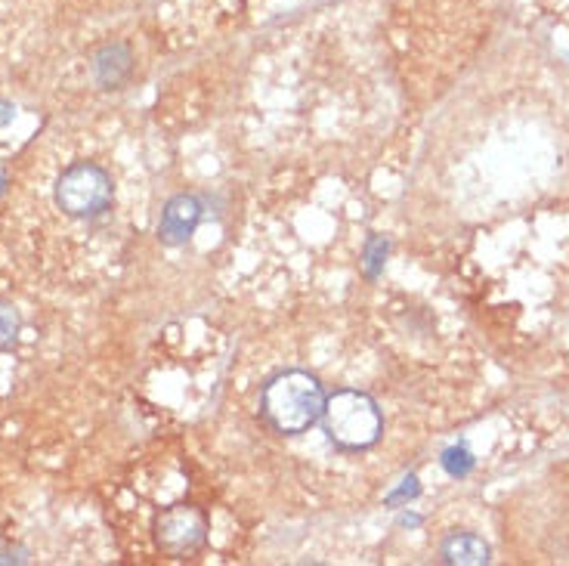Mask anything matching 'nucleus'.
<instances>
[{
    "label": "nucleus",
    "instance_id": "f257e3e1",
    "mask_svg": "<svg viewBox=\"0 0 569 566\" xmlns=\"http://www.w3.org/2000/svg\"><path fill=\"white\" fill-rule=\"evenodd\" d=\"M328 396L316 375L282 371L263 387V415L279 433H304L322 418Z\"/></svg>",
    "mask_w": 569,
    "mask_h": 566
},
{
    "label": "nucleus",
    "instance_id": "f03ea898",
    "mask_svg": "<svg viewBox=\"0 0 569 566\" xmlns=\"http://www.w3.org/2000/svg\"><path fill=\"white\" fill-rule=\"evenodd\" d=\"M325 433L331 437V443L341 449H368L378 443L381 437V409L368 393L362 390H341L325 402L322 412Z\"/></svg>",
    "mask_w": 569,
    "mask_h": 566
},
{
    "label": "nucleus",
    "instance_id": "7ed1b4c3",
    "mask_svg": "<svg viewBox=\"0 0 569 566\" xmlns=\"http://www.w3.org/2000/svg\"><path fill=\"white\" fill-rule=\"evenodd\" d=\"M53 198L68 217H96L112 205V176L93 161H78L59 173Z\"/></svg>",
    "mask_w": 569,
    "mask_h": 566
},
{
    "label": "nucleus",
    "instance_id": "20e7f679",
    "mask_svg": "<svg viewBox=\"0 0 569 566\" xmlns=\"http://www.w3.org/2000/svg\"><path fill=\"white\" fill-rule=\"evenodd\" d=\"M155 538L167 554H192L208 542V520L192 505H174L155 520Z\"/></svg>",
    "mask_w": 569,
    "mask_h": 566
},
{
    "label": "nucleus",
    "instance_id": "39448f33",
    "mask_svg": "<svg viewBox=\"0 0 569 566\" xmlns=\"http://www.w3.org/2000/svg\"><path fill=\"white\" fill-rule=\"evenodd\" d=\"M204 217V208H201V198L195 196H176L164 205L161 210V223H158V238L164 245H186L192 238V233L198 229Z\"/></svg>",
    "mask_w": 569,
    "mask_h": 566
},
{
    "label": "nucleus",
    "instance_id": "423d86ee",
    "mask_svg": "<svg viewBox=\"0 0 569 566\" xmlns=\"http://www.w3.org/2000/svg\"><path fill=\"white\" fill-rule=\"evenodd\" d=\"M133 72V53L127 43H105L93 56V78L102 90H115Z\"/></svg>",
    "mask_w": 569,
    "mask_h": 566
},
{
    "label": "nucleus",
    "instance_id": "0eeeda50",
    "mask_svg": "<svg viewBox=\"0 0 569 566\" xmlns=\"http://www.w3.org/2000/svg\"><path fill=\"white\" fill-rule=\"evenodd\" d=\"M442 560L446 563H486L489 560V548L479 535L458 533L442 545Z\"/></svg>",
    "mask_w": 569,
    "mask_h": 566
},
{
    "label": "nucleus",
    "instance_id": "6e6552de",
    "mask_svg": "<svg viewBox=\"0 0 569 566\" xmlns=\"http://www.w3.org/2000/svg\"><path fill=\"white\" fill-rule=\"evenodd\" d=\"M22 331V316L19 309L13 304H6V300H0V350L13 347L16 338H19Z\"/></svg>",
    "mask_w": 569,
    "mask_h": 566
},
{
    "label": "nucleus",
    "instance_id": "1a4fd4ad",
    "mask_svg": "<svg viewBox=\"0 0 569 566\" xmlns=\"http://www.w3.org/2000/svg\"><path fill=\"white\" fill-rule=\"evenodd\" d=\"M384 257H387V242H384V238H371L368 247H366V272H368L371 279L381 272V263H384Z\"/></svg>",
    "mask_w": 569,
    "mask_h": 566
},
{
    "label": "nucleus",
    "instance_id": "9d476101",
    "mask_svg": "<svg viewBox=\"0 0 569 566\" xmlns=\"http://www.w3.org/2000/svg\"><path fill=\"white\" fill-rule=\"evenodd\" d=\"M442 464H446V471L449 474H467L470 467H474V458H470L464 449H449L446 455H442Z\"/></svg>",
    "mask_w": 569,
    "mask_h": 566
},
{
    "label": "nucleus",
    "instance_id": "9b49d317",
    "mask_svg": "<svg viewBox=\"0 0 569 566\" xmlns=\"http://www.w3.org/2000/svg\"><path fill=\"white\" fill-rule=\"evenodd\" d=\"M16 118V105H10L6 100H0V127H6Z\"/></svg>",
    "mask_w": 569,
    "mask_h": 566
},
{
    "label": "nucleus",
    "instance_id": "f8f14e48",
    "mask_svg": "<svg viewBox=\"0 0 569 566\" xmlns=\"http://www.w3.org/2000/svg\"><path fill=\"white\" fill-rule=\"evenodd\" d=\"M4 186H6V180H4V176H0V192H4Z\"/></svg>",
    "mask_w": 569,
    "mask_h": 566
}]
</instances>
